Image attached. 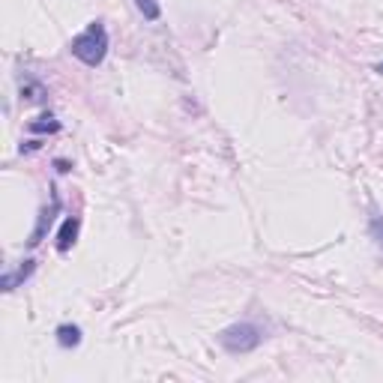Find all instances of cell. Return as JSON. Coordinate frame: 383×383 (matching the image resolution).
Returning a JSON list of instances; mask_svg holds the SVG:
<instances>
[{
  "label": "cell",
  "mask_w": 383,
  "mask_h": 383,
  "mask_svg": "<svg viewBox=\"0 0 383 383\" xmlns=\"http://www.w3.org/2000/svg\"><path fill=\"white\" fill-rule=\"evenodd\" d=\"M108 54V31L102 21H93L87 31L72 39V58H78L84 66H99Z\"/></svg>",
  "instance_id": "6da1fadb"
},
{
  "label": "cell",
  "mask_w": 383,
  "mask_h": 383,
  "mask_svg": "<svg viewBox=\"0 0 383 383\" xmlns=\"http://www.w3.org/2000/svg\"><path fill=\"white\" fill-rule=\"evenodd\" d=\"M264 342V333H261V326L258 323H231V326H225V330L219 333V345L228 350V353H249L254 350Z\"/></svg>",
  "instance_id": "7a4b0ae2"
},
{
  "label": "cell",
  "mask_w": 383,
  "mask_h": 383,
  "mask_svg": "<svg viewBox=\"0 0 383 383\" xmlns=\"http://www.w3.org/2000/svg\"><path fill=\"white\" fill-rule=\"evenodd\" d=\"M78 228H81V219L78 216H69L60 225V231H58V252H69V249H72L75 237H78Z\"/></svg>",
  "instance_id": "3957f363"
},
{
  "label": "cell",
  "mask_w": 383,
  "mask_h": 383,
  "mask_svg": "<svg viewBox=\"0 0 383 383\" xmlns=\"http://www.w3.org/2000/svg\"><path fill=\"white\" fill-rule=\"evenodd\" d=\"M60 210V201L58 198H54L51 201V210H42V216H39V225H36V231H33V237L27 239V243L31 246H39L42 243V237H45V231H48V225H51V219H54V212Z\"/></svg>",
  "instance_id": "277c9868"
},
{
  "label": "cell",
  "mask_w": 383,
  "mask_h": 383,
  "mask_svg": "<svg viewBox=\"0 0 383 383\" xmlns=\"http://www.w3.org/2000/svg\"><path fill=\"white\" fill-rule=\"evenodd\" d=\"M33 269H36L33 261H24V264L16 269V273H6V276H4V291H16L18 281H27V279L33 276Z\"/></svg>",
  "instance_id": "5b68a950"
},
{
  "label": "cell",
  "mask_w": 383,
  "mask_h": 383,
  "mask_svg": "<svg viewBox=\"0 0 383 383\" xmlns=\"http://www.w3.org/2000/svg\"><path fill=\"white\" fill-rule=\"evenodd\" d=\"M58 345L60 347H78L81 345V326H75V323L58 326Z\"/></svg>",
  "instance_id": "8992f818"
},
{
  "label": "cell",
  "mask_w": 383,
  "mask_h": 383,
  "mask_svg": "<svg viewBox=\"0 0 383 383\" xmlns=\"http://www.w3.org/2000/svg\"><path fill=\"white\" fill-rule=\"evenodd\" d=\"M368 234H372V239L383 249V212H372V219H368Z\"/></svg>",
  "instance_id": "52a82bcc"
},
{
  "label": "cell",
  "mask_w": 383,
  "mask_h": 383,
  "mask_svg": "<svg viewBox=\"0 0 383 383\" xmlns=\"http://www.w3.org/2000/svg\"><path fill=\"white\" fill-rule=\"evenodd\" d=\"M27 129H31V132H58V129H60V123H58V120H54L51 114H45V117H39V120H33L31 126H27Z\"/></svg>",
  "instance_id": "ba28073f"
},
{
  "label": "cell",
  "mask_w": 383,
  "mask_h": 383,
  "mask_svg": "<svg viewBox=\"0 0 383 383\" xmlns=\"http://www.w3.org/2000/svg\"><path fill=\"white\" fill-rule=\"evenodd\" d=\"M135 6L144 12V18H150V21L159 18V4H156V0H135Z\"/></svg>",
  "instance_id": "9c48e42d"
},
{
  "label": "cell",
  "mask_w": 383,
  "mask_h": 383,
  "mask_svg": "<svg viewBox=\"0 0 383 383\" xmlns=\"http://www.w3.org/2000/svg\"><path fill=\"white\" fill-rule=\"evenodd\" d=\"M21 93H27V99H42V87L39 84H31V81L21 87Z\"/></svg>",
  "instance_id": "30bf717a"
},
{
  "label": "cell",
  "mask_w": 383,
  "mask_h": 383,
  "mask_svg": "<svg viewBox=\"0 0 383 383\" xmlns=\"http://www.w3.org/2000/svg\"><path fill=\"white\" fill-rule=\"evenodd\" d=\"M374 72H380V75H383V63H377V66H374Z\"/></svg>",
  "instance_id": "8fae6325"
}]
</instances>
